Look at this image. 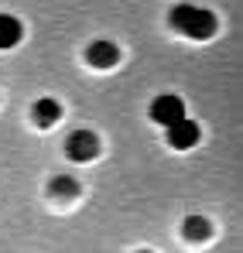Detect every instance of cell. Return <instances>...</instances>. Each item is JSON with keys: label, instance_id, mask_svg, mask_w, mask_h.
<instances>
[{"label": "cell", "instance_id": "1", "mask_svg": "<svg viewBox=\"0 0 243 253\" xmlns=\"http://www.w3.org/2000/svg\"><path fill=\"white\" fill-rule=\"evenodd\" d=\"M168 24H171L178 35L192 38V42H209V38L216 35V28H219L216 14L205 10V7H195V3H178V7H171Z\"/></svg>", "mask_w": 243, "mask_h": 253}, {"label": "cell", "instance_id": "2", "mask_svg": "<svg viewBox=\"0 0 243 253\" xmlns=\"http://www.w3.org/2000/svg\"><path fill=\"white\" fill-rule=\"evenodd\" d=\"M147 117L168 130V126H175L178 120H185V103H182V96H175V92H161V96L151 99Z\"/></svg>", "mask_w": 243, "mask_h": 253}, {"label": "cell", "instance_id": "3", "mask_svg": "<svg viewBox=\"0 0 243 253\" xmlns=\"http://www.w3.org/2000/svg\"><path fill=\"white\" fill-rule=\"evenodd\" d=\"M96 154H99V137H96L93 130H72V133L65 137V158H69V161L86 165V161H93Z\"/></svg>", "mask_w": 243, "mask_h": 253}, {"label": "cell", "instance_id": "4", "mask_svg": "<svg viewBox=\"0 0 243 253\" xmlns=\"http://www.w3.org/2000/svg\"><path fill=\"white\" fill-rule=\"evenodd\" d=\"M199 137H202V126L195 124V120H178L175 126H168V147L171 151H192L195 144H199Z\"/></svg>", "mask_w": 243, "mask_h": 253}, {"label": "cell", "instance_id": "5", "mask_svg": "<svg viewBox=\"0 0 243 253\" xmlns=\"http://www.w3.org/2000/svg\"><path fill=\"white\" fill-rule=\"evenodd\" d=\"M86 62L93 69H113L120 62V48H117V42H110V38H96V42L86 48Z\"/></svg>", "mask_w": 243, "mask_h": 253}, {"label": "cell", "instance_id": "6", "mask_svg": "<svg viewBox=\"0 0 243 253\" xmlns=\"http://www.w3.org/2000/svg\"><path fill=\"white\" fill-rule=\"evenodd\" d=\"M58 117H62L58 99H48V96L35 99V106H31V120H35L38 126H55V124H58Z\"/></svg>", "mask_w": 243, "mask_h": 253}, {"label": "cell", "instance_id": "7", "mask_svg": "<svg viewBox=\"0 0 243 253\" xmlns=\"http://www.w3.org/2000/svg\"><path fill=\"white\" fill-rule=\"evenodd\" d=\"M21 38H24V24L14 14H0V51L21 44Z\"/></svg>", "mask_w": 243, "mask_h": 253}, {"label": "cell", "instance_id": "8", "mask_svg": "<svg viewBox=\"0 0 243 253\" xmlns=\"http://www.w3.org/2000/svg\"><path fill=\"white\" fill-rule=\"evenodd\" d=\"M182 233H185V240H192V243H202L212 236V222L205 219V215H189L185 222H182Z\"/></svg>", "mask_w": 243, "mask_h": 253}, {"label": "cell", "instance_id": "9", "mask_svg": "<svg viewBox=\"0 0 243 253\" xmlns=\"http://www.w3.org/2000/svg\"><path fill=\"white\" fill-rule=\"evenodd\" d=\"M48 188H51L55 199H79V181H76V174H55Z\"/></svg>", "mask_w": 243, "mask_h": 253}, {"label": "cell", "instance_id": "10", "mask_svg": "<svg viewBox=\"0 0 243 253\" xmlns=\"http://www.w3.org/2000/svg\"><path fill=\"white\" fill-rule=\"evenodd\" d=\"M137 253H154V250H137Z\"/></svg>", "mask_w": 243, "mask_h": 253}]
</instances>
